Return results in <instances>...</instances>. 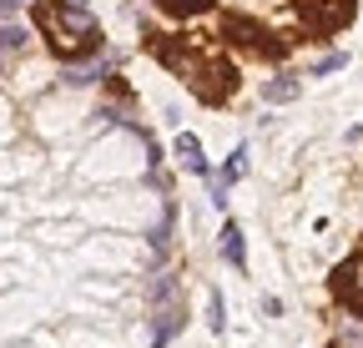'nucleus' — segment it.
I'll list each match as a JSON object with an SVG mask.
<instances>
[{
  "mask_svg": "<svg viewBox=\"0 0 363 348\" xmlns=\"http://www.w3.org/2000/svg\"><path fill=\"white\" fill-rule=\"evenodd\" d=\"M338 293H348V298H353V308L363 313V257H358V263H348V268L338 273Z\"/></svg>",
  "mask_w": 363,
  "mask_h": 348,
  "instance_id": "5",
  "label": "nucleus"
},
{
  "mask_svg": "<svg viewBox=\"0 0 363 348\" xmlns=\"http://www.w3.org/2000/svg\"><path fill=\"white\" fill-rule=\"evenodd\" d=\"M298 11L313 30H338L353 16V0H298Z\"/></svg>",
  "mask_w": 363,
  "mask_h": 348,
  "instance_id": "2",
  "label": "nucleus"
},
{
  "mask_svg": "<svg viewBox=\"0 0 363 348\" xmlns=\"http://www.w3.org/2000/svg\"><path fill=\"white\" fill-rule=\"evenodd\" d=\"M26 0H0V16H11V11H21Z\"/></svg>",
  "mask_w": 363,
  "mask_h": 348,
  "instance_id": "16",
  "label": "nucleus"
},
{
  "mask_svg": "<svg viewBox=\"0 0 363 348\" xmlns=\"http://www.w3.org/2000/svg\"><path fill=\"white\" fill-rule=\"evenodd\" d=\"M101 71H106V56L86 61V66H71V71H66V86H91V81H96Z\"/></svg>",
  "mask_w": 363,
  "mask_h": 348,
  "instance_id": "7",
  "label": "nucleus"
},
{
  "mask_svg": "<svg viewBox=\"0 0 363 348\" xmlns=\"http://www.w3.org/2000/svg\"><path fill=\"white\" fill-rule=\"evenodd\" d=\"M26 46V30L21 26H6V30H0V51H21Z\"/></svg>",
  "mask_w": 363,
  "mask_h": 348,
  "instance_id": "12",
  "label": "nucleus"
},
{
  "mask_svg": "<svg viewBox=\"0 0 363 348\" xmlns=\"http://www.w3.org/2000/svg\"><path fill=\"white\" fill-rule=\"evenodd\" d=\"M162 6H167L172 16H202V11H207V0H162Z\"/></svg>",
  "mask_w": 363,
  "mask_h": 348,
  "instance_id": "9",
  "label": "nucleus"
},
{
  "mask_svg": "<svg viewBox=\"0 0 363 348\" xmlns=\"http://www.w3.org/2000/svg\"><path fill=\"white\" fill-rule=\"evenodd\" d=\"M338 66H348V56H343V51H333V56H323V61H318V66H313V76H328V71H338Z\"/></svg>",
  "mask_w": 363,
  "mask_h": 348,
  "instance_id": "13",
  "label": "nucleus"
},
{
  "mask_svg": "<svg viewBox=\"0 0 363 348\" xmlns=\"http://www.w3.org/2000/svg\"><path fill=\"white\" fill-rule=\"evenodd\" d=\"M242 172H247V152H233V157H227V167H222V182H238Z\"/></svg>",
  "mask_w": 363,
  "mask_h": 348,
  "instance_id": "10",
  "label": "nucleus"
},
{
  "mask_svg": "<svg viewBox=\"0 0 363 348\" xmlns=\"http://www.w3.org/2000/svg\"><path fill=\"white\" fill-rule=\"evenodd\" d=\"M262 96H267V101H293V96H298V81H293V76H272V81L262 86Z\"/></svg>",
  "mask_w": 363,
  "mask_h": 348,
  "instance_id": "8",
  "label": "nucleus"
},
{
  "mask_svg": "<svg viewBox=\"0 0 363 348\" xmlns=\"http://www.w3.org/2000/svg\"><path fill=\"white\" fill-rule=\"evenodd\" d=\"M35 26L51 35V46L61 56H81V51H96V16L86 6H71V0H35Z\"/></svg>",
  "mask_w": 363,
  "mask_h": 348,
  "instance_id": "1",
  "label": "nucleus"
},
{
  "mask_svg": "<svg viewBox=\"0 0 363 348\" xmlns=\"http://www.w3.org/2000/svg\"><path fill=\"white\" fill-rule=\"evenodd\" d=\"M217 247H222V257H227L233 268L247 263V242H242V228H238V223H227V228H222V242H217Z\"/></svg>",
  "mask_w": 363,
  "mask_h": 348,
  "instance_id": "3",
  "label": "nucleus"
},
{
  "mask_svg": "<svg viewBox=\"0 0 363 348\" xmlns=\"http://www.w3.org/2000/svg\"><path fill=\"white\" fill-rule=\"evenodd\" d=\"M167 232H172V207L162 212V223H157V232H152V247H167Z\"/></svg>",
  "mask_w": 363,
  "mask_h": 348,
  "instance_id": "15",
  "label": "nucleus"
},
{
  "mask_svg": "<svg viewBox=\"0 0 363 348\" xmlns=\"http://www.w3.org/2000/svg\"><path fill=\"white\" fill-rule=\"evenodd\" d=\"M71 6H86V0H71Z\"/></svg>",
  "mask_w": 363,
  "mask_h": 348,
  "instance_id": "17",
  "label": "nucleus"
},
{
  "mask_svg": "<svg viewBox=\"0 0 363 348\" xmlns=\"http://www.w3.org/2000/svg\"><path fill=\"white\" fill-rule=\"evenodd\" d=\"M338 343H343V348H363V323H353V318H348V323L338 328Z\"/></svg>",
  "mask_w": 363,
  "mask_h": 348,
  "instance_id": "11",
  "label": "nucleus"
},
{
  "mask_svg": "<svg viewBox=\"0 0 363 348\" xmlns=\"http://www.w3.org/2000/svg\"><path fill=\"white\" fill-rule=\"evenodd\" d=\"M207 318H212V328H217V333L227 328V318H222V298H217V293H207Z\"/></svg>",
  "mask_w": 363,
  "mask_h": 348,
  "instance_id": "14",
  "label": "nucleus"
},
{
  "mask_svg": "<svg viewBox=\"0 0 363 348\" xmlns=\"http://www.w3.org/2000/svg\"><path fill=\"white\" fill-rule=\"evenodd\" d=\"M177 328H182V313H177V308H162V313H157V328H152V348H167V338H172Z\"/></svg>",
  "mask_w": 363,
  "mask_h": 348,
  "instance_id": "6",
  "label": "nucleus"
},
{
  "mask_svg": "<svg viewBox=\"0 0 363 348\" xmlns=\"http://www.w3.org/2000/svg\"><path fill=\"white\" fill-rule=\"evenodd\" d=\"M177 162H182V167H187V172H197V177H202V172H207V157H202V142H197V137H187V132H182V137H177Z\"/></svg>",
  "mask_w": 363,
  "mask_h": 348,
  "instance_id": "4",
  "label": "nucleus"
}]
</instances>
